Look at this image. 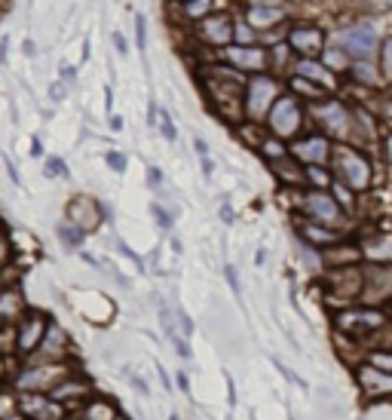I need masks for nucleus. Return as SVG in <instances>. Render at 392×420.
I'll use <instances>...</instances> for the list:
<instances>
[{
    "instance_id": "13",
    "label": "nucleus",
    "mask_w": 392,
    "mask_h": 420,
    "mask_svg": "<svg viewBox=\"0 0 392 420\" xmlns=\"http://www.w3.org/2000/svg\"><path fill=\"white\" fill-rule=\"evenodd\" d=\"M108 163H110V166L117 169V172H123V169H126V160H123L120 153H108Z\"/></svg>"
},
{
    "instance_id": "7",
    "label": "nucleus",
    "mask_w": 392,
    "mask_h": 420,
    "mask_svg": "<svg viewBox=\"0 0 392 420\" xmlns=\"http://www.w3.org/2000/svg\"><path fill=\"white\" fill-rule=\"evenodd\" d=\"M306 206H309V212L319 215V218H325V221H331L337 215V206L331 203V197H322V193H313V197L306 200Z\"/></svg>"
},
{
    "instance_id": "15",
    "label": "nucleus",
    "mask_w": 392,
    "mask_h": 420,
    "mask_svg": "<svg viewBox=\"0 0 392 420\" xmlns=\"http://www.w3.org/2000/svg\"><path fill=\"white\" fill-rule=\"evenodd\" d=\"M153 215H157V221L163 224V227H172V218H169V215H166V212H163L160 206H153Z\"/></svg>"
},
{
    "instance_id": "12",
    "label": "nucleus",
    "mask_w": 392,
    "mask_h": 420,
    "mask_svg": "<svg viewBox=\"0 0 392 420\" xmlns=\"http://www.w3.org/2000/svg\"><path fill=\"white\" fill-rule=\"evenodd\" d=\"M58 237L65 240L68 245H77V242H80V233H77V230H71V227H58Z\"/></svg>"
},
{
    "instance_id": "20",
    "label": "nucleus",
    "mask_w": 392,
    "mask_h": 420,
    "mask_svg": "<svg viewBox=\"0 0 392 420\" xmlns=\"http://www.w3.org/2000/svg\"><path fill=\"white\" fill-rule=\"evenodd\" d=\"M205 4H209V0H193V4H190V16H200L205 9Z\"/></svg>"
},
{
    "instance_id": "1",
    "label": "nucleus",
    "mask_w": 392,
    "mask_h": 420,
    "mask_svg": "<svg viewBox=\"0 0 392 420\" xmlns=\"http://www.w3.org/2000/svg\"><path fill=\"white\" fill-rule=\"evenodd\" d=\"M340 40H344V49L353 56H371L377 49V34L371 25H359V28H349L340 34Z\"/></svg>"
},
{
    "instance_id": "3",
    "label": "nucleus",
    "mask_w": 392,
    "mask_h": 420,
    "mask_svg": "<svg viewBox=\"0 0 392 420\" xmlns=\"http://www.w3.org/2000/svg\"><path fill=\"white\" fill-rule=\"evenodd\" d=\"M273 92H276L273 80H267V77L254 80V83H252V96H249V108H252V114H264V111H267V101L273 98Z\"/></svg>"
},
{
    "instance_id": "22",
    "label": "nucleus",
    "mask_w": 392,
    "mask_h": 420,
    "mask_svg": "<svg viewBox=\"0 0 392 420\" xmlns=\"http://www.w3.org/2000/svg\"><path fill=\"white\" fill-rule=\"evenodd\" d=\"M113 43H117L120 53H126V40H123V34H113Z\"/></svg>"
},
{
    "instance_id": "8",
    "label": "nucleus",
    "mask_w": 392,
    "mask_h": 420,
    "mask_svg": "<svg viewBox=\"0 0 392 420\" xmlns=\"http://www.w3.org/2000/svg\"><path fill=\"white\" fill-rule=\"evenodd\" d=\"M230 61H236L239 68H261L264 53H257V49H230Z\"/></svg>"
},
{
    "instance_id": "9",
    "label": "nucleus",
    "mask_w": 392,
    "mask_h": 420,
    "mask_svg": "<svg viewBox=\"0 0 392 420\" xmlns=\"http://www.w3.org/2000/svg\"><path fill=\"white\" fill-rule=\"evenodd\" d=\"M297 150H301V157H306L309 163H322L325 153H328V145H325L322 138H309V141H304V145L297 148Z\"/></svg>"
},
{
    "instance_id": "28",
    "label": "nucleus",
    "mask_w": 392,
    "mask_h": 420,
    "mask_svg": "<svg viewBox=\"0 0 392 420\" xmlns=\"http://www.w3.org/2000/svg\"><path fill=\"white\" fill-rule=\"evenodd\" d=\"M377 365H392V359H377Z\"/></svg>"
},
{
    "instance_id": "2",
    "label": "nucleus",
    "mask_w": 392,
    "mask_h": 420,
    "mask_svg": "<svg viewBox=\"0 0 392 420\" xmlns=\"http://www.w3.org/2000/svg\"><path fill=\"white\" fill-rule=\"evenodd\" d=\"M273 129L279 132V135H292L297 129V105L292 98H282L279 105L273 108Z\"/></svg>"
},
{
    "instance_id": "29",
    "label": "nucleus",
    "mask_w": 392,
    "mask_h": 420,
    "mask_svg": "<svg viewBox=\"0 0 392 420\" xmlns=\"http://www.w3.org/2000/svg\"><path fill=\"white\" fill-rule=\"evenodd\" d=\"M257 4H261V0H257Z\"/></svg>"
},
{
    "instance_id": "16",
    "label": "nucleus",
    "mask_w": 392,
    "mask_h": 420,
    "mask_svg": "<svg viewBox=\"0 0 392 420\" xmlns=\"http://www.w3.org/2000/svg\"><path fill=\"white\" fill-rule=\"evenodd\" d=\"M49 172H58V175H68V166L61 160H49Z\"/></svg>"
},
{
    "instance_id": "23",
    "label": "nucleus",
    "mask_w": 392,
    "mask_h": 420,
    "mask_svg": "<svg viewBox=\"0 0 392 420\" xmlns=\"http://www.w3.org/2000/svg\"><path fill=\"white\" fill-rule=\"evenodd\" d=\"M212 169H215V166H212V160H209V157H202V172H205V175H212Z\"/></svg>"
},
{
    "instance_id": "4",
    "label": "nucleus",
    "mask_w": 392,
    "mask_h": 420,
    "mask_svg": "<svg viewBox=\"0 0 392 420\" xmlns=\"http://www.w3.org/2000/svg\"><path fill=\"white\" fill-rule=\"evenodd\" d=\"M230 34H233V22L227 16H215V19L205 22V37L215 40V43H227Z\"/></svg>"
},
{
    "instance_id": "19",
    "label": "nucleus",
    "mask_w": 392,
    "mask_h": 420,
    "mask_svg": "<svg viewBox=\"0 0 392 420\" xmlns=\"http://www.w3.org/2000/svg\"><path fill=\"white\" fill-rule=\"evenodd\" d=\"M163 135H166L169 141H175V126H172V123H169L166 117H163Z\"/></svg>"
},
{
    "instance_id": "18",
    "label": "nucleus",
    "mask_w": 392,
    "mask_h": 420,
    "mask_svg": "<svg viewBox=\"0 0 392 420\" xmlns=\"http://www.w3.org/2000/svg\"><path fill=\"white\" fill-rule=\"evenodd\" d=\"M135 28H138V46L144 49V43H148V40H144V19H141V16H135Z\"/></svg>"
},
{
    "instance_id": "26",
    "label": "nucleus",
    "mask_w": 392,
    "mask_h": 420,
    "mask_svg": "<svg viewBox=\"0 0 392 420\" xmlns=\"http://www.w3.org/2000/svg\"><path fill=\"white\" fill-rule=\"evenodd\" d=\"M31 153H34V157H40V153H43V145H40V141H34V148H31Z\"/></svg>"
},
{
    "instance_id": "5",
    "label": "nucleus",
    "mask_w": 392,
    "mask_h": 420,
    "mask_svg": "<svg viewBox=\"0 0 392 420\" xmlns=\"http://www.w3.org/2000/svg\"><path fill=\"white\" fill-rule=\"evenodd\" d=\"M292 43L297 46V49H304V53H316L319 46H322V34H319L316 28H297L294 34H292Z\"/></svg>"
},
{
    "instance_id": "14",
    "label": "nucleus",
    "mask_w": 392,
    "mask_h": 420,
    "mask_svg": "<svg viewBox=\"0 0 392 420\" xmlns=\"http://www.w3.org/2000/svg\"><path fill=\"white\" fill-rule=\"evenodd\" d=\"M304 74H309V77H319V80H325V74H322V71H319V68L313 65V61H304Z\"/></svg>"
},
{
    "instance_id": "25",
    "label": "nucleus",
    "mask_w": 392,
    "mask_h": 420,
    "mask_svg": "<svg viewBox=\"0 0 392 420\" xmlns=\"http://www.w3.org/2000/svg\"><path fill=\"white\" fill-rule=\"evenodd\" d=\"M53 98H65V86H53Z\"/></svg>"
},
{
    "instance_id": "21",
    "label": "nucleus",
    "mask_w": 392,
    "mask_h": 420,
    "mask_svg": "<svg viewBox=\"0 0 392 420\" xmlns=\"http://www.w3.org/2000/svg\"><path fill=\"white\" fill-rule=\"evenodd\" d=\"M227 280H230L233 292H239V280H236V270H233V267H227Z\"/></svg>"
},
{
    "instance_id": "27",
    "label": "nucleus",
    "mask_w": 392,
    "mask_h": 420,
    "mask_svg": "<svg viewBox=\"0 0 392 420\" xmlns=\"http://www.w3.org/2000/svg\"><path fill=\"white\" fill-rule=\"evenodd\" d=\"M386 65L392 68V40H389V43H386Z\"/></svg>"
},
{
    "instance_id": "6",
    "label": "nucleus",
    "mask_w": 392,
    "mask_h": 420,
    "mask_svg": "<svg viewBox=\"0 0 392 420\" xmlns=\"http://www.w3.org/2000/svg\"><path fill=\"white\" fill-rule=\"evenodd\" d=\"M344 172L349 175V184H356V188H365V181H368V166H365V160H359V157H344Z\"/></svg>"
},
{
    "instance_id": "24",
    "label": "nucleus",
    "mask_w": 392,
    "mask_h": 420,
    "mask_svg": "<svg viewBox=\"0 0 392 420\" xmlns=\"http://www.w3.org/2000/svg\"><path fill=\"white\" fill-rule=\"evenodd\" d=\"M359 74H362L365 80H371V77H374V71H371V68H365V65H359Z\"/></svg>"
},
{
    "instance_id": "17",
    "label": "nucleus",
    "mask_w": 392,
    "mask_h": 420,
    "mask_svg": "<svg viewBox=\"0 0 392 420\" xmlns=\"http://www.w3.org/2000/svg\"><path fill=\"white\" fill-rule=\"evenodd\" d=\"M148 181L153 184V188H157V184H163V172H160V169H153V166H150V169H148Z\"/></svg>"
},
{
    "instance_id": "11",
    "label": "nucleus",
    "mask_w": 392,
    "mask_h": 420,
    "mask_svg": "<svg viewBox=\"0 0 392 420\" xmlns=\"http://www.w3.org/2000/svg\"><path fill=\"white\" fill-rule=\"evenodd\" d=\"M325 120L331 123V126H334L337 132H344V126H346V117H344V108H340V105L325 108Z\"/></svg>"
},
{
    "instance_id": "10",
    "label": "nucleus",
    "mask_w": 392,
    "mask_h": 420,
    "mask_svg": "<svg viewBox=\"0 0 392 420\" xmlns=\"http://www.w3.org/2000/svg\"><path fill=\"white\" fill-rule=\"evenodd\" d=\"M279 19H282L279 9H273V6H254V9H252V16H249V22L257 25V28H264V25L279 22Z\"/></svg>"
}]
</instances>
